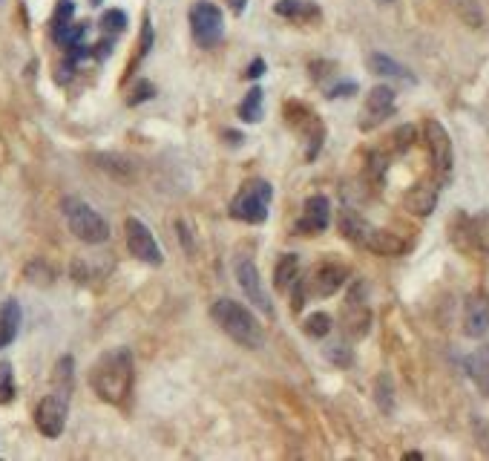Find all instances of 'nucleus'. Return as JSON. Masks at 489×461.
<instances>
[{"label":"nucleus","mask_w":489,"mask_h":461,"mask_svg":"<svg viewBox=\"0 0 489 461\" xmlns=\"http://www.w3.org/2000/svg\"><path fill=\"white\" fill-rule=\"evenodd\" d=\"M132 355L130 349L119 346V349H107L101 358L92 363L89 369V387L92 392L107 401V403H124L127 395L132 392Z\"/></svg>","instance_id":"nucleus-1"},{"label":"nucleus","mask_w":489,"mask_h":461,"mask_svg":"<svg viewBox=\"0 0 489 461\" xmlns=\"http://www.w3.org/2000/svg\"><path fill=\"white\" fill-rule=\"evenodd\" d=\"M210 317L233 343L245 346V349H262L265 329L248 305L237 303L233 297H219L210 305Z\"/></svg>","instance_id":"nucleus-2"},{"label":"nucleus","mask_w":489,"mask_h":461,"mask_svg":"<svg viewBox=\"0 0 489 461\" xmlns=\"http://www.w3.org/2000/svg\"><path fill=\"white\" fill-rule=\"evenodd\" d=\"M271 199H273V185L268 179H248L237 190V196L230 199L228 210L237 222L262 225L271 214Z\"/></svg>","instance_id":"nucleus-3"},{"label":"nucleus","mask_w":489,"mask_h":461,"mask_svg":"<svg viewBox=\"0 0 489 461\" xmlns=\"http://www.w3.org/2000/svg\"><path fill=\"white\" fill-rule=\"evenodd\" d=\"M61 210H64V219H67L69 230H72V234L81 240V242H87V245H101V242L110 240V225H107V219L98 214L92 205H87L84 199L64 196Z\"/></svg>","instance_id":"nucleus-4"},{"label":"nucleus","mask_w":489,"mask_h":461,"mask_svg":"<svg viewBox=\"0 0 489 461\" xmlns=\"http://www.w3.org/2000/svg\"><path fill=\"white\" fill-rule=\"evenodd\" d=\"M69 392L72 387H61L55 383V389L44 395V401L35 410V427L41 430L46 438H58L67 427V415H69Z\"/></svg>","instance_id":"nucleus-5"},{"label":"nucleus","mask_w":489,"mask_h":461,"mask_svg":"<svg viewBox=\"0 0 489 461\" xmlns=\"http://www.w3.org/2000/svg\"><path fill=\"white\" fill-rule=\"evenodd\" d=\"M190 32L196 37V44L205 47V49H213L222 35H225V17H222V9L216 3H210V0H199L193 9H190Z\"/></svg>","instance_id":"nucleus-6"},{"label":"nucleus","mask_w":489,"mask_h":461,"mask_svg":"<svg viewBox=\"0 0 489 461\" xmlns=\"http://www.w3.org/2000/svg\"><path fill=\"white\" fill-rule=\"evenodd\" d=\"M423 133H426V147H429V159H432V167H435V176L440 185H446L452 179V165H455L452 139H449L446 127L438 119H429Z\"/></svg>","instance_id":"nucleus-7"},{"label":"nucleus","mask_w":489,"mask_h":461,"mask_svg":"<svg viewBox=\"0 0 489 461\" xmlns=\"http://www.w3.org/2000/svg\"><path fill=\"white\" fill-rule=\"evenodd\" d=\"M124 234H127V248L135 260H141L147 265H162L164 262V254H162L159 242H155L153 230L139 217H130L124 222Z\"/></svg>","instance_id":"nucleus-8"},{"label":"nucleus","mask_w":489,"mask_h":461,"mask_svg":"<svg viewBox=\"0 0 489 461\" xmlns=\"http://www.w3.org/2000/svg\"><path fill=\"white\" fill-rule=\"evenodd\" d=\"M233 274H237V283H239V288L245 292V300L253 303L259 312H265L271 317L273 315V303L265 294V285H262L257 262H253L250 257H239L237 262H233Z\"/></svg>","instance_id":"nucleus-9"},{"label":"nucleus","mask_w":489,"mask_h":461,"mask_svg":"<svg viewBox=\"0 0 489 461\" xmlns=\"http://www.w3.org/2000/svg\"><path fill=\"white\" fill-rule=\"evenodd\" d=\"M395 112V90L377 84L371 87L366 101H363V115H360V130H371V127H380L386 119H391Z\"/></svg>","instance_id":"nucleus-10"},{"label":"nucleus","mask_w":489,"mask_h":461,"mask_svg":"<svg viewBox=\"0 0 489 461\" xmlns=\"http://www.w3.org/2000/svg\"><path fill=\"white\" fill-rule=\"evenodd\" d=\"M345 280H348V268L343 262L325 260L311 271V277L305 280V288H308V294H314V297H331L345 285Z\"/></svg>","instance_id":"nucleus-11"},{"label":"nucleus","mask_w":489,"mask_h":461,"mask_svg":"<svg viewBox=\"0 0 489 461\" xmlns=\"http://www.w3.org/2000/svg\"><path fill=\"white\" fill-rule=\"evenodd\" d=\"M368 326H371V312L366 305V297H363V285L357 283L354 288L348 292L345 297V309H343V329L348 337H366L368 335Z\"/></svg>","instance_id":"nucleus-12"},{"label":"nucleus","mask_w":489,"mask_h":461,"mask_svg":"<svg viewBox=\"0 0 489 461\" xmlns=\"http://www.w3.org/2000/svg\"><path fill=\"white\" fill-rule=\"evenodd\" d=\"M328 225H331V202H328V196L314 194L305 199L302 214H300L297 225H293V230H297L300 237H311V234L328 230Z\"/></svg>","instance_id":"nucleus-13"},{"label":"nucleus","mask_w":489,"mask_h":461,"mask_svg":"<svg viewBox=\"0 0 489 461\" xmlns=\"http://www.w3.org/2000/svg\"><path fill=\"white\" fill-rule=\"evenodd\" d=\"M288 124H293L300 130V136H302V144H305V162H314L320 156V150H323V142H325V127L320 121V115L317 112H311V110H302V119H297L293 112H288Z\"/></svg>","instance_id":"nucleus-14"},{"label":"nucleus","mask_w":489,"mask_h":461,"mask_svg":"<svg viewBox=\"0 0 489 461\" xmlns=\"http://www.w3.org/2000/svg\"><path fill=\"white\" fill-rule=\"evenodd\" d=\"M463 332L469 337H483L489 332V297L483 292L469 294L463 305Z\"/></svg>","instance_id":"nucleus-15"},{"label":"nucleus","mask_w":489,"mask_h":461,"mask_svg":"<svg viewBox=\"0 0 489 461\" xmlns=\"http://www.w3.org/2000/svg\"><path fill=\"white\" fill-rule=\"evenodd\" d=\"M363 248H368V251H375L380 257H400L406 251V242L395 234V230H386V228L371 225L366 240H363Z\"/></svg>","instance_id":"nucleus-16"},{"label":"nucleus","mask_w":489,"mask_h":461,"mask_svg":"<svg viewBox=\"0 0 489 461\" xmlns=\"http://www.w3.org/2000/svg\"><path fill=\"white\" fill-rule=\"evenodd\" d=\"M438 194H440V182H432V185L423 182V185H415L412 190H409L403 205L412 210L415 217H429L438 205Z\"/></svg>","instance_id":"nucleus-17"},{"label":"nucleus","mask_w":489,"mask_h":461,"mask_svg":"<svg viewBox=\"0 0 489 461\" xmlns=\"http://www.w3.org/2000/svg\"><path fill=\"white\" fill-rule=\"evenodd\" d=\"M463 369H466L469 380L478 387V392L489 398V346H478L472 355H466Z\"/></svg>","instance_id":"nucleus-18"},{"label":"nucleus","mask_w":489,"mask_h":461,"mask_svg":"<svg viewBox=\"0 0 489 461\" xmlns=\"http://www.w3.org/2000/svg\"><path fill=\"white\" fill-rule=\"evenodd\" d=\"M366 67H368V72L380 75V78H400V81H406V84H415V75L409 72L403 64H397L391 55L371 52V55L366 58Z\"/></svg>","instance_id":"nucleus-19"},{"label":"nucleus","mask_w":489,"mask_h":461,"mask_svg":"<svg viewBox=\"0 0 489 461\" xmlns=\"http://www.w3.org/2000/svg\"><path fill=\"white\" fill-rule=\"evenodd\" d=\"M21 320H24L21 303H17L15 297L3 300V305H0V349H6V346L17 337V332H21Z\"/></svg>","instance_id":"nucleus-20"},{"label":"nucleus","mask_w":489,"mask_h":461,"mask_svg":"<svg viewBox=\"0 0 489 461\" xmlns=\"http://www.w3.org/2000/svg\"><path fill=\"white\" fill-rule=\"evenodd\" d=\"M273 12L280 17H288V21H297V24H311L320 17V6L311 3V0H277Z\"/></svg>","instance_id":"nucleus-21"},{"label":"nucleus","mask_w":489,"mask_h":461,"mask_svg":"<svg viewBox=\"0 0 489 461\" xmlns=\"http://www.w3.org/2000/svg\"><path fill=\"white\" fill-rule=\"evenodd\" d=\"M337 228H340V234L348 240V242H354V245H363L366 234H368V228L371 222L363 219L357 210H351V208H343L340 214H337Z\"/></svg>","instance_id":"nucleus-22"},{"label":"nucleus","mask_w":489,"mask_h":461,"mask_svg":"<svg viewBox=\"0 0 489 461\" xmlns=\"http://www.w3.org/2000/svg\"><path fill=\"white\" fill-rule=\"evenodd\" d=\"M297 277H300V257L282 254L277 260V268H273V285H277L280 292H288V288L297 283Z\"/></svg>","instance_id":"nucleus-23"},{"label":"nucleus","mask_w":489,"mask_h":461,"mask_svg":"<svg viewBox=\"0 0 489 461\" xmlns=\"http://www.w3.org/2000/svg\"><path fill=\"white\" fill-rule=\"evenodd\" d=\"M469 240H472L475 248H481L483 254H489V208L478 210V214L469 219Z\"/></svg>","instance_id":"nucleus-24"},{"label":"nucleus","mask_w":489,"mask_h":461,"mask_svg":"<svg viewBox=\"0 0 489 461\" xmlns=\"http://www.w3.org/2000/svg\"><path fill=\"white\" fill-rule=\"evenodd\" d=\"M239 119L245 124H257L262 119V87H250L239 104Z\"/></svg>","instance_id":"nucleus-25"},{"label":"nucleus","mask_w":489,"mask_h":461,"mask_svg":"<svg viewBox=\"0 0 489 461\" xmlns=\"http://www.w3.org/2000/svg\"><path fill=\"white\" fill-rule=\"evenodd\" d=\"M331 315H325V312H314V315H308L305 320H302V332L308 335V337H314V340H320V337H325L328 332H331Z\"/></svg>","instance_id":"nucleus-26"},{"label":"nucleus","mask_w":489,"mask_h":461,"mask_svg":"<svg viewBox=\"0 0 489 461\" xmlns=\"http://www.w3.org/2000/svg\"><path fill=\"white\" fill-rule=\"evenodd\" d=\"M452 3L469 26H483V6L478 0H452Z\"/></svg>","instance_id":"nucleus-27"},{"label":"nucleus","mask_w":489,"mask_h":461,"mask_svg":"<svg viewBox=\"0 0 489 461\" xmlns=\"http://www.w3.org/2000/svg\"><path fill=\"white\" fill-rule=\"evenodd\" d=\"M15 401V372L9 360H0V403H12Z\"/></svg>","instance_id":"nucleus-28"},{"label":"nucleus","mask_w":489,"mask_h":461,"mask_svg":"<svg viewBox=\"0 0 489 461\" xmlns=\"http://www.w3.org/2000/svg\"><path fill=\"white\" fill-rule=\"evenodd\" d=\"M72 15H75V3H72V0H58L55 15H52V35L61 32L64 26H69L72 24Z\"/></svg>","instance_id":"nucleus-29"},{"label":"nucleus","mask_w":489,"mask_h":461,"mask_svg":"<svg viewBox=\"0 0 489 461\" xmlns=\"http://www.w3.org/2000/svg\"><path fill=\"white\" fill-rule=\"evenodd\" d=\"M124 26H127V15H124L121 9H107V12L101 15V29H104V32L119 35V32H124Z\"/></svg>","instance_id":"nucleus-30"},{"label":"nucleus","mask_w":489,"mask_h":461,"mask_svg":"<svg viewBox=\"0 0 489 461\" xmlns=\"http://www.w3.org/2000/svg\"><path fill=\"white\" fill-rule=\"evenodd\" d=\"M325 358H328L331 363H337V367H351V360H354L351 349H348V346H343V343L328 346V349H325Z\"/></svg>","instance_id":"nucleus-31"},{"label":"nucleus","mask_w":489,"mask_h":461,"mask_svg":"<svg viewBox=\"0 0 489 461\" xmlns=\"http://www.w3.org/2000/svg\"><path fill=\"white\" fill-rule=\"evenodd\" d=\"M377 403L383 407V412H391V378L388 375L377 378Z\"/></svg>","instance_id":"nucleus-32"},{"label":"nucleus","mask_w":489,"mask_h":461,"mask_svg":"<svg viewBox=\"0 0 489 461\" xmlns=\"http://www.w3.org/2000/svg\"><path fill=\"white\" fill-rule=\"evenodd\" d=\"M153 95H155V87H153L150 81H139V84H135V90H132L130 104H141V101L153 99Z\"/></svg>","instance_id":"nucleus-33"},{"label":"nucleus","mask_w":489,"mask_h":461,"mask_svg":"<svg viewBox=\"0 0 489 461\" xmlns=\"http://www.w3.org/2000/svg\"><path fill=\"white\" fill-rule=\"evenodd\" d=\"M357 92V84L354 81H343L337 87H331L328 90V99H345V95H354Z\"/></svg>","instance_id":"nucleus-34"},{"label":"nucleus","mask_w":489,"mask_h":461,"mask_svg":"<svg viewBox=\"0 0 489 461\" xmlns=\"http://www.w3.org/2000/svg\"><path fill=\"white\" fill-rule=\"evenodd\" d=\"M262 72H265V61H262V58H257V61H250V67L245 69V75H248V78H253V81L262 78Z\"/></svg>","instance_id":"nucleus-35"},{"label":"nucleus","mask_w":489,"mask_h":461,"mask_svg":"<svg viewBox=\"0 0 489 461\" xmlns=\"http://www.w3.org/2000/svg\"><path fill=\"white\" fill-rule=\"evenodd\" d=\"M225 136H228V139H230V144H242V142H245V139H242V136H239V133H230V130H228V133H225Z\"/></svg>","instance_id":"nucleus-36"},{"label":"nucleus","mask_w":489,"mask_h":461,"mask_svg":"<svg viewBox=\"0 0 489 461\" xmlns=\"http://www.w3.org/2000/svg\"><path fill=\"white\" fill-rule=\"evenodd\" d=\"M377 3H391V0H377Z\"/></svg>","instance_id":"nucleus-37"},{"label":"nucleus","mask_w":489,"mask_h":461,"mask_svg":"<svg viewBox=\"0 0 489 461\" xmlns=\"http://www.w3.org/2000/svg\"><path fill=\"white\" fill-rule=\"evenodd\" d=\"M98 3H101V0H92V6H98Z\"/></svg>","instance_id":"nucleus-38"}]
</instances>
